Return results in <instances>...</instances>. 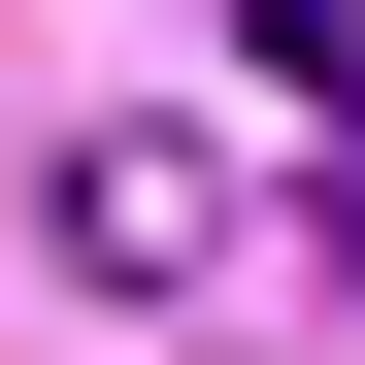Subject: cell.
<instances>
[{
    "instance_id": "cell-1",
    "label": "cell",
    "mask_w": 365,
    "mask_h": 365,
    "mask_svg": "<svg viewBox=\"0 0 365 365\" xmlns=\"http://www.w3.org/2000/svg\"><path fill=\"white\" fill-rule=\"evenodd\" d=\"M34 232H67L100 299H200V232H232V166H200V133H67V166H34Z\"/></svg>"
},
{
    "instance_id": "cell-2",
    "label": "cell",
    "mask_w": 365,
    "mask_h": 365,
    "mask_svg": "<svg viewBox=\"0 0 365 365\" xmlns=\"http://www.w3.org/2000/svg\"><path fill=\"white\" fill-rule=\"evenodd\" d=\"M232 67H266V100H332V133H365V0H232Z\"/></svg>"
}]
</instances>
